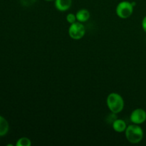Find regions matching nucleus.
Returning a JSON list of instances; mask_svg holds the SVG:
<instances>
[{"mask_svg":"<svg viewBox=\"0 0 146 146\" xmlns=\"http://www.w3.org/2000/svg\"><path fill=\"white\" fill-rule=\"evenodd\" d=\"M106 104L111 113L118 114L123 110L125 103L123 98L118 93H111L106 99Z\"/></svg>","mask_w":146,"mask_h":146,"instance_id":"obj_1","label":"nucleus"},{"mask_svg":"<svg viewBox=\"0 0 146 146\" xmlns=\"http://www.w3.org/2000/svg\"><path fill=\"white\" fill-rule=\"evenodd\" d=\"M125 135L128 142L132 144H138L143 139L144 132L140 125L133 123L127 126Z\"/></svg>","mask_w":146,"mask_h":146,"instance_id":"obj_2","label":"nucleus"},{"mask_svg":"<svg viewBox=\"0 0 146 146\" xmlns=\"http://www.w3.org/2000/svg\"><path fill=\"white\" fill-rule=\"evenodd\" d=\"M134 5L133 2L128 1H122L118 4L115 9L117 16L121 19H128L133 13Z\"/></svg>","mask_w":146,"mask_h":146,"instance_id":"obj_3","label":"nucleus"},{"mask_svg":"<svg viewBox=\"0 0 146 146\" xmlns=\"http://www.w3.org/2000/svg\"><path fill=\"white\" fill-rule=\"evenodd\" d=\"M86 29L83 23L76 21L70 25L68 28V35L72 39L80 40L85 36Z\"/></svg>","mask_w":146,"mask_h":146,"instance_id":"obj_4","label":"nucleus"},{"mask_svg":"<svg viewBox=\"0 0 146 146\" xmlns=\"http://www.w3.org/2000/svg\"><path fill=\"white\" fill-rule=\"evenodd\" d=\"M130 120L132 123L141 125L146 121V111L143 108H136L131 112Z\"/></svg>","mask_w":146,"mask_h":146,"instance_id":"obj_5","label":"nucleus"},{"mask_svg":"<svg viewBox=\"0 0 146 146\" xmlns=\"http://www.w3.org/2000/svg\"><path fill=\"white\" fill-rule=\"evenodd\" d=\"M72 5V0H55V8L59 11H66L69 9Z\"/></svg>","mask_w":146,"mask_h":146,"instance_id":"obj_6","label":"nucleus"},{"mask_svg":"<svg viewBox=\"0 0 146 146\" xmlns=\"http://www.w3.org/2000/svg\"><path fill=\"white\" fill-rule=\"evenodd\" d=\"M127 124L125 121L123 119L116 118L113 122L112 123L113 129L117 133L125 132L127 128Z\"/></svg>","mask_w":146,"mask_h":146,"instance_id":"obj_7","label":"nucleus"},{"mask_svg":"<svg viewBox=\"0 0 146 146\" xmlns=\"http://www.w3.org/2000/svg\"><path fill=\"white\" fill-rule=\"evenodd\" d=\"M76 16L77 21L81 23H84L86 22L89 19L91 14H90L88 10L86 9H79L77 11Z\"/></svg>","mask_w":146,"mask_h":146,"instance_id":"obj_8","label":"nucleus"},{"mask_svg":"<svg viewBox=\"0 0 146 146\" xmlns=\"http://www.w3.org/2000/svg\"><path fill=\"white\" fill-rule=\"evenodd\" d=\"M9 131L8 121L2 115H0V137L5 136Z\"/></svg>","mask_w":146,"mask_h":146,"instance_id":"obj_9","label":"nucleus"},{"mask_svg":"<svg viewBox=\"0 0 146 146\" xmlns=\"http://www.w3.org/2000/svg\"><path fill=\"white\" fill-rule=\"evenodd\" d=\"M16 145L17 146H31V141L29 138H27V137H21L19 139L17 140V143H16Z\"/></svg>","mask_w":146,"mask_h":146,"instance_id":"obj_10","label":"nucleus"},{"mask_svg":"<svg viewBox=\"0 0 146 146\" xmlns=\"http://www.w3.org/2000/svg\"><path fill=\"white\" fill-rule=\"evenodd\" d=\"M66 19L67 22L69 23L70 24H73V23L76 22L77 21L76 16V14H73V13H69V14H67Z\"/></svg>","mask_w":146,"mask_h":146,"instance_id":"obj_11","label":"nucleus"},{"mask_svg":"<svg viewBox=\"0 0 146 146\" xmlns=\"http://www.w3.org/2000/svg\"><path fill=\"white\" fill-rule=\"evenodd\" d=\"M36 0H20L21 4L23 6H25V7H29L31 6L32 4H34L36 2Z\"/></svg>","mask_w":146,"mask_h":146,"instance_id":"obj_12","label":"nucleus"},{"mask_svg":"<svg viewBox=\"0 0 146 146\" xmlns=\"http://www.w3.org/2000/svg\"><path fill=\"white\" fill-rule=\"evenodd\" d=\"M141 25H142L143 30L146 33V16H145V17H143V19Z\"/></svg>","mask_w":146,"mask_h":146,"instance_id":"obj_13","label":"nucleus"},{"mask_svg":"<svg viewBox=\"0 0 146 146\" xmlns=\"http://www.w3.org/2000/svg\"><path fill=\"white\" fill-rule=\"evenodd\" d=\"M46 1H55V0H44Z\"/></svg>","mask_w":146,"mask_h":146,"instance_id":"obj_14","label":"nucleus"}]
</instances>
